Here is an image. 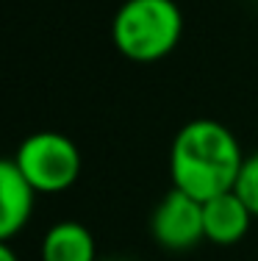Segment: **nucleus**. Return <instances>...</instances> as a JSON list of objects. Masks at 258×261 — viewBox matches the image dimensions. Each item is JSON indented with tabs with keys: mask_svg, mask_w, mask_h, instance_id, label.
I'll return each instance as SVG.
<instances>
[{
	"mask_svg": "<svg viewBox=\"0 0 258 261\" xmlns=\"http://www.w3.org/2000/svg\"><path fill=\"white\" fill-rule=\"evenodd\" d=\"M242 161L244 153L228 125L217 120H192L172 139L169 178L175 189L206 203L233 189Z\"/></svg>",
	"mask_w": 258,
	"mask_h": 261,
	"instance_id": "obj_1",
	"label": "nucleus"
},
{
	"mask_svg": "<svg viewBox=\"0 0 258 261\" xmlns=\"http://www.w3.org/2000/svg\"><path fill=\"white\" fill-rule=\"evenodd\" d=\"M0 261H20V258H17V253L11 250L9 242H3V245H0Z\"/></svg>",
	"mask_w": 258,
	"mask_h": 261,
	"instance_id": "obj_9",
	"label": "nucleus"
},
{
	"mask_svg": "<svg viewBox=\"0 0 258 261\" xmlns=\"http://www.w3.org/2000/svg\"><path fill=\"white\" fill-rule=\"evenodd\" d=\"M150 233L164 250L183 253L206 239L203 228V203L181 189H172L158 200L150 214Z\"/></svg>",
	"mask_w": 258,
	"mask_h": 261,
	"instance_id": "obj_4",
	"label": "nucleus"
},
{
	"mask_svg": "<svg viewBox=\"0 0 258 261\" xmlns=\"http://www.w3.org/2000/svg\"><path fill=\"white\" fill-rule=\"evenodd\" d=\"M233 192L242 197V203L253 211V217H258V150L244 156L242 170L236 175V184H233Z\"/></svg>",
	"mask_w": 258,
	"mask_h": 261,
	"instance_id": "obj_8",
	"label": "nucleus"
},
{
	"mask_svg": "<svg viewBox=\"0 0 258 261\" xmlns=\"http://www.w3.org/2000/svg\"><path fill=\"white\" fill-rule=\"evenodd\" d=\"M11 161L20 167L28 184L45 195H59V192L70 189L81 175V153H78L75 142L67 139L59 130L31 134L28 139L20 142Z\"/></svg>",
	"mask_w": 258,
	"mask_h": 261,
	"instance_id": "obj_3",
	"label": "nucleus"
},
{
	"mask_svg": "<svg viewBox=\"0 0 258 261\" xmlns=\"http://www.w3.org/2000/svg\"><path fill=\"white\" fill-rule=\"evenodd\" d=\"M183 34V14L175 0H125L111 20V42L136 64L169 56Z\"/></svg>",
	"mask_w": 258,
	"mask_h": 261,
	"instance_id": "obj_2",
	"label": "nucleus"
},
{
	"mask_svg": "<svg viewBox=\"0 0 258 261\" xmlns=\"http://www.w3.org/2000/svg\"><path fill=\"white\" fill-rule=\"evenodd\" d=\"M42 261H97L92 231L78 220H61L42 239Z\"/></svg>",
	"mask_w": 258,
	"mask_h": 261,
	"instance_id": "obj_7",
	"label": "nucleus"
},
{
	"mask_svg": "<svg viewBox=\"0 0 258 261\" xmlns=\"http://www.w3.org/2000/svg\"><path fill=\"white\" fill-rule=\"evenodd\" d=\"M253 220V211L244 206L242 197L233 189L203 203V228H206V242H211V245H239L247 236Z\"/></svg>",
	"mask_w": 258,
	"mask_h": 261,
	"instance_id": "obj_5",
	"label": "nucleus"
},
{
	"mask_svg": "<svg viewBox=\"0 0 258 261\" xmlns=\"http://www.w3.org/2000/svg\"><path fill=\"white\" fill-rule=\"evenodd\" d=\"M103 261H128V258H103Z\"/></svg>",
	"mask_w": 258,
	"mask_h": 261,
	"instance_id": "obj_10",
	"label": "nucleus"
},
{
	"mask_svg": "<svg viewBox=\"0 0 258 261\" xmlns=\"http://www.w3.org/2000/svg\"><path fill=\"white\" fill-rule=\"evenodd\" d=\"M36 203V189L11 159L0 164V239L11 242L28 225Z\"/></svg>",
	"mask_w": 258,
	"mask_h": 261,
	"instance_id": "obj_6",
	"label": "nucleus"
}]
</instances>
